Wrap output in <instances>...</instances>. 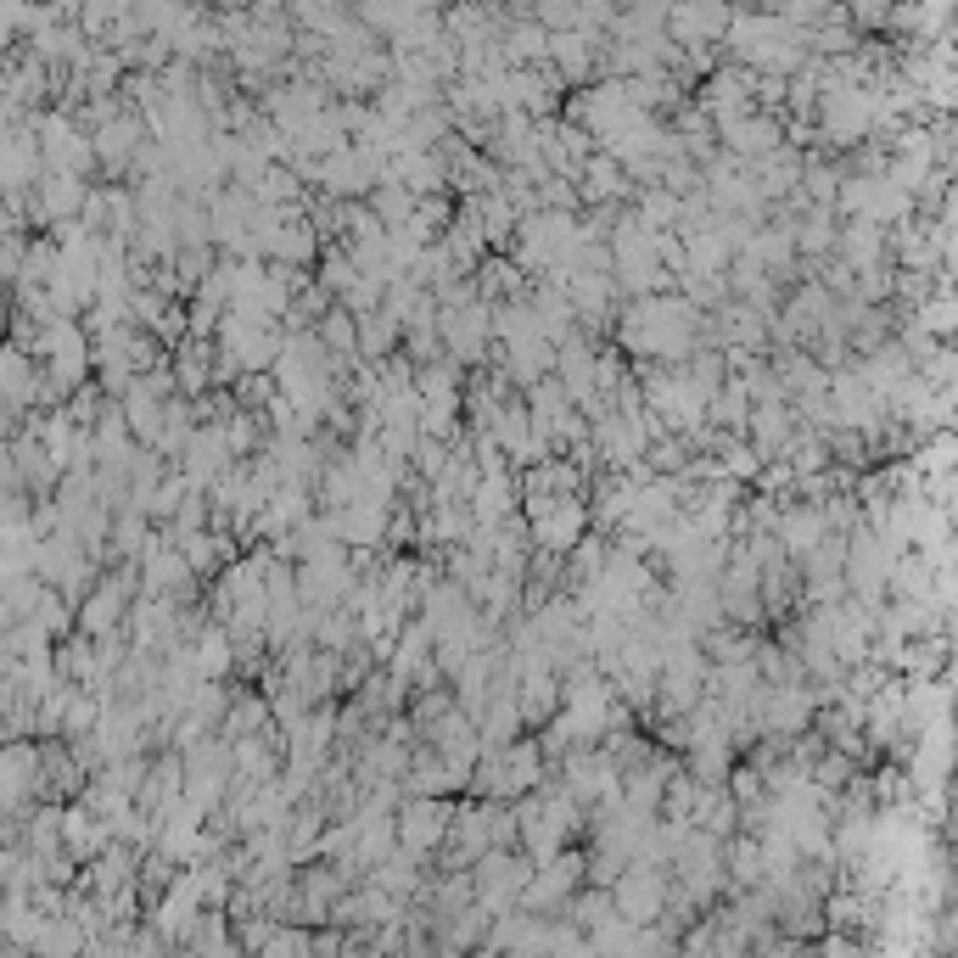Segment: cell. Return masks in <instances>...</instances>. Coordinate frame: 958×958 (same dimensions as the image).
<instances>
[{"label":"cell","mask_w":958,"mask_h":958,"mask_svg":"<svg viewBox=\"0 0 958 958\" xmlns=\"http://www.w3.org/2000/svg\"><path fill=\"white\" fill-rule=\"evenodd\" d=\"M398 841L415 846V852H426V846L443 841V807L432 802V796H421V802H409L404 818H398Z\"/></svg>","instance_id":"6da1fadb"},{"label":"cell","mask_w":958,"mask_h":958,"mask_svg":"<svg viewBox=\"0 0 958 958\" xmlns=\"http://www.w3.org/2000/svg\"><path fill=\"white\" fill-rule=\"evenodd\" d=\"M68 841H73V852L85 858V852H96L101 846V830H96V818H85V813H68Z\"/></svg>","instance_id":"277c9868"},{"label":"cell","mask_w":958,"mask_h":958,"mask_svg":"<svg viewBox=\"0 0 958 958\" xmlns=\"http://www.w3.org/2000/svg\"><path fill=\"white\" fill-rule=\"evenodd\" d=\"M118 611H124V589H118V583H107V589H101L96 600L85 606V628H96V634H101V628H107Z\"/></svg>","instance_id":"3957f363"},{"label":"cell","mask_w":958,"mask_h":958,"mask_svg":"<svg viewBox=\"0 0 958 958\" xmlns=\"http://www.w3.org/2000/svg\"><path fill=\"white\" fill-rule=\"evenodd\" d=\"M325 342H331V348H342V353H353V348H359V337H353L348 314H331V320H325Z\"/></svg>","instance_id":"5b68a950"},{"label":"cell","mask_w":958,"mask_h":958,"mask_svg":"<svg viewBox=\"0 0 958 958\" xmlns=\"http://www.w3.org/2000/svg\"><path fill=\"white\" fill-rule=\"evenodd\" d=\"M617 908H622V919H656V908H662V880L650 869H634L617 886Z\"/></svg>","instance_id":"7a4b0ae2"}]
</instances>
